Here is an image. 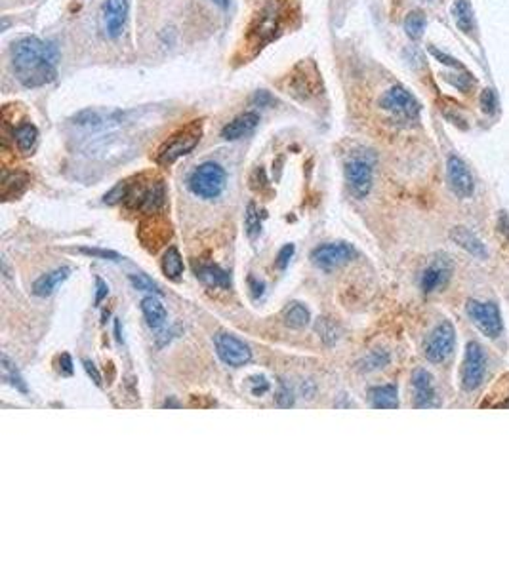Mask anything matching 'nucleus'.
<instances>
[{
    "label": "nucleus",
    "instance_id": "f257e3e1",
    "mask_svg": "<svg viewBox=\"0 0 509 571\" xmlns=\"http://www.w3.org/2000/svg\"><path fill=\"white\" fill-rule=\"evenodd\" d=\"M57 60L60 50L50 40L44 42L37 37H25L12 46V69L25 88H40L54 82Z\"/></svg>",
    "mask_w": 509,
    "mask_h": 571
},
{
    "label": "nucleus",
    "instance_id": "f03ea898",
    "mask_svg": "<svg viewBox=\"0 0 509 571\" xmlns=\"http://www.w3.org/2000/svg\"><path fill=\"white\" fill-rule=\"evenodd\" d=\"M227 183V174L217 162H202L201 166L193 170V174L189 175V189L195 197L202 200H214L225 190Z\"/></svg>",
    "mask_w": 509,
    "mask_h": 571
},
{
    "label": "nucleus",
    "instance_id": "7ed1b4c3",
    "mask_svg": "<svg viewBox=\"0 0 509 571\" xmlns=\"http://www.w3.org/2000/svg\"><path fill=\"white\" fill-rule=\"evenodd\" d=\"M202 136V122L193 120L191 124H187L186 128L178 129L174 136L170 137L166 143L162 145L157 154V162L161 166H170L174 164L176 160L186 156L193 151L195 147L199 145Z\"/></svg>",
    "mask_w": 509,
    "mask_h": 571
},
{
    "label": "nucleus",
    "instance_id": "20e7f679",
    "mask_svg": "<svg viewBox=\"0 0 509 571\" xmlns=\"http://www.w3.org/2000/svg\"><path fill=\"white\" fill-rule=\"evenodd\" d=\"M465 311L471 322L486 335V337H492L496 339L503 329L501 324L500 309L496 303H488V301H477V299H470L465 305Z\"/></svg>",
    "mask_w": 509,
    "mask_h": 571
},
{
    "label": "nucleus",
    "instance_id": "39448f33",
    "mask_svg": "<svg viewBox=\"0 0 509 571\" xmlns=\"http://www.w3.org/2000/svg\"><path fill=\"white\" fill-rule=\"evenodd\" d=\"M379 107L402 120H414L420 114V101L402 86L389 88L379 99Z\"/></svg>",
    "mask_w": 509,
    "mask_h": 571
},
{
    "label": "nucleus",
    "instance_id": "423d86ee",
    "mask_svg": "<svg viewBox=\"0 0 509 571\" xmlns=\"http://www.w3.org/2000/svg\"><path fill=\"white\" fill-rule=\"evenodd\" d=\"M486 373L485 349L477 341H470L465 347V356L462 364V387L463 390H475L483 383Z\"/></svg>",
    "mask_w": 509,
    "mask_h": 571
},
{
    "label": "nucleus",
    "instance_id": "0eeeda50",
    "mask_svg": "<svg viewBox=\"0 0 509 571\" xmlns=\"http://www.w3.org/2000/svg\"><path fill=\"white\" fill-rule=\"evenodd\" d=\"M454 345V326H452V322L445 320V322H440L439 326L433 329L431 335H429V339L425 343V358H427L429 362H433V364H440V362H445V360L452 354Z\"/></svg>",
    "mask_w": 509,
    "mask_h": 571
},
{
    "label": "nucleus",
    "instance_id": "6e6552de",
    "mask_svg": "<svg viewBox=\"0 0 509 571\" xmlns=\"http://www.w3.org/2000/svg\"><path fill=\"white\" fill-rule=\"evenodd\" d=\"M346 181L351 190V194L359 200L368 197L372 190V181H374V167L372 162L364 156H353L346 164Z\"/></svg>",
    "mask_w": 509,
    "mask_h": 571
},
{
    "label": "nucleus",
    "instance_id": "1a4fd4ad",
    "mask_svg": "<svg viewBox=\"0 0 509 571\" xmlns=\"http://www.w3.org/2000/svg\"><path fill=\"white\" fill-rule=\"evenodd\" d=\"M214 347H216V354L220 356V360L231 368H240V365L248 364L252 358L250 347L233 334L220 332L214 335Z\"/></svg>",
    "mask_w": 509,
    "mask_h": 571
},
{
    "label": "nucleus",
    "instance_id": "9d476101",
    "mask_svg": "<svg viewBox=\"0 0 509 571\" xmlns=\"http://www.w3.org/2000/svg\"><path fill=\"white\" fill-rule=\"evenodd\" d=\"M355 248L349 246L348 242H328L313 250L311 261H313V265L323 271H332V269H338V266L349 263L351 259H355Z\"/></svg>",
    "mask_w": 509,
    "mask_h": 571
},
{
    "label": "nucleus",
    "instance_id": "9b49d317",
    "mask_svg": "<svg viewBox=\"0 0 509 571\" xmlns=\"http://www.w3.org/2000/svg\"><path fill=\"white\" fill-rule=\"evenodd\" d=\"M130 14V2L128 0H105L101 6V30L107 38H118L123 35L126 21Z\"/></svg>",
    "mask_w": 509,
    "mask_h": 571
},
{
    "label": "nucleus",
    "instance_id": "f8f14e48",
    "mask_svg": "<svg viewBox=\"0 0 509 571\" xmlns=\"http://www.w3.org/2000/svg\"><path fill=\"white\" fill-rule=\"evenodd\" d=\"M128 200L134 208H138L141 213L147 215H154L159 213L166 204V187L164 181H154L149 187H141L139 190H132L128 192Z\"/></svg>",
    "mask_w": 509,
    "mask_h": 571
},
{
    "label": "nucleus",
    "instance_id": "ddd939ff",
    "mask_svg": "<svg viewBox=\"0 0 509 571\" xmlns=\"http://www.w3.org/2000/svg\"><path fill=\"white\" fill-rule=\"evenodd\" d=\"M447 175L448 185H450V189H452L456 197L467 198L473 194V190H475L473 175H471L470 167L465 166V162L462 158H458L456 154L448 156Z\"/></svg>",
    "mask_w": 509,
    "mask_h": 571
},
{
    "label": "nucleus",
    "instance_id": "4468645a",
    "mask_svg": "<svg viewBox=\"0 0 509 571\" xmlns=\"http://www.w3.org/2000/svg\"><path fill=\"white\" fill-rule=\"evenodd\" d=\"M412 387H414V406L416 408H439L437 392L433 387V375L424 368H418L412 373Z\"/></svg>",
    "mask_w": 509,
    "mask_h": 571
},
{
    "label": "nucleus",
    "instance_id": "2eb2a0df",
    "mask_svg": "<svg viewBox=\"0 0 509 571\" xmlns=\"http://www.w3.org/2000/svg\"><path fill=\"white\" fill-rule=\"evenodd\" d=\"M452 274V263L448 255H439L431 261V265L427 266L422 274V289L425 293H431L435 289L447 286Z\"/></svg>",
    "mask_w": 509,
    "mask_h": 571
},
{
    "label": "nucleus",
    "instance_id": "dca6fc26",
    "mask_svg": "<svg viewBox=\"0 0 509 571\" xmlns=\"http://www.w3.org/2000/svg\"><path fill=\"white\" fill-rule=\"evenodd\" d=\"M258 124H260V114L254 113V111H248V113L239 114L229 124H225L224 129H222V137L225 141H237L240 137L250 136L258 128Z\"/></svg>",
    "mask_w": 509,
    "mask_h": 571
},
{
    "label": "nucleus",
    "instance_id": "f3484780",
    "mask_svg": "<svg viewBox=\"0 0 509 571\" xmlns=\"http://www.w3.org/2000/svg\"><path fill=\"white\" fill-rule=\"evenodd\" d=\"M69 266H60V269H54L50 273L42 274L39 280H35V284H33V293L37 297L52 296L57 289V286H62L63 282L69 278Z\"/></svg>",
    "mask_w": 509,
    "mask_h": 571
},
{
    "label": "nucleus",
    "instance_id": "a211bd4d",
    "mask_svg": "<svg viewBox=\"0 0 509 571\" xmlns=\"http://www.w3.org/2000/svg\"><path fill=\"white\" fill-rule=\"evenodd\" d=\"M450 238H452V240H454L460 248H463L465 251H470L471 255H475V257H479V259L488 257V251H486L485 244L481 242L477 236L471 233L470 228H465V227L452 228Z\"/></svg>",
    "mask_w": 509,
    "mask_h": 571
},
{
    "label": "nucleus",
    "instance_id": "6ab92c4d",
    "mask_svg": "<svg viewBox=\"0 0 509 571\" xmlns=\"http://www.w3.org/2000/svg\"><path fill=\"white\" fill-rule=\"evenodd\" d=\"M141 312L145 316L147 324L153 327V329H159L166 324L168 320V312L164 309V305L157 296H147L141 299Z\"/></svg>",
    "mask_w": 509,
    "mask_h": 571
},
{
    "label": "nucleus",
    "instance_id": "aec40b11",
    "mask_svg": "<svg viewBox=\"0 0 509 571\" xmlns=\"http://www.w3.org/2000/svg\"><path fill=\"white\" fill-rule=\"evenodd\" d=\"M368 398L374 408L378 410H397L399 408V392L397 385H382L368 390Z\"/></svg>",
    "mask_w": 509,
    "mask_h": 571
},
{
    "label": "nucleus",
    "instance_id": "412c9836",
    "mask_svg": "<svg viewBox=\"0 0 509 571\" xmlns=\"http://www.w3.org/2000/svg\"><path fill=\"white\" fill-rule=\"evenodd\" d=\"M195 273H197V278H201L206 286H212V288L229 289V286H231V276L222 266L201 265L195 269Z\"/></svg>",
    "mask_w": 509,
    "mask_h": 571
},
{
    "label": "nucleus",
    "instance_id": "4be33fe9",
    "mask_svg": "<svg viewBox=\"0 0 509 571\" xmlns=\"http://www.w3.org/2000/svg\"><path fill=\"white\" fill-rule=\"evenodd\" d=\"M452 15H454L456 27L463 30L465 35H471L475 30V17H473L470 0H456L452 6Z\"/></svg>",
    "mask_w": 509,
    "mask_h": 571
},
{
    "label": "nucleus",
    "instance_id": "5701e85b",
    "mask_svg": "<svg viewBox=\"0 0 509 571\" xmlns=\"http://www.w3.org/2000/svg\"><path fill=\"white\" fill-rule=\"evenodd\" d=\"M14 139H16L17 147L21 152H31L37 145V139H39V129L35 124L31 122H25L21 126H17L16 132H14Z\"/></svg>",
    "mask_w": 509,
    "mask_h": 571
},
{
    "label": "nucleus",
    "instance_id": "b1692460",
    "mask_svg": "<svg viewBox=\"0 0 509 571\" xmlns=\"http://www.w3.org/2000/svg\"><path fill=\"white\" fill-rule=\"evenodd\" d=\"M27 183H29V177L21 174V172L4 175V179H2V197H4V200L19 197L27 187Z\"/></svg>",
    "mask_w": 509,
    "mask_h": 571
},
{
    "label": "nucleus",
    "instance_id": "393cba45",
    "mask_svg": "<svg viewBox=\"0 0 509 571\" xmlns=\"http://www.w3.org/2000/svg\"><path fill=\"white\" fill-rule=\"evenodd\" d=\"M162 273L168 276L170 280H179L184 274V259L179 255L178 248H168L164 257H162Z\"/></svg>",
    "mask_w": 509,
    "mask_h": 571
},
{
    "label": "nucleus",
    "instance_id": "a878e982",
    "mask_svg": "<svg viewBox=\"0 0 509 571\" xmlns=\"http://www.w3.org/2000/svg\"><path fill=\"white\" fill-rule=\"evenodd\" d=\"M0 368H2V379L6 381L8 385H12L14 388H17V390H21V392H27V385H25L24 377H21V373L17 372L16 364L10 360V356L6 354V352H2V356H0Z\"/></svg>",
    "mask_w": 509,
    "mask_h": 571
},
{
    "label": "nucleus",
    "instance_id": "bb28decb",
    "mask_svg": "<svg viewBox=\"0 0 509 571\" xmlns=\"http://www.w3.org/2000/svg\"><path fill=\"white\" fill-rule=\"evenodd\" d=\"M285 322L286 326L294 327V329H303L309 326L311 322V314H309L307 307L301 303H292L285 312Z\"/></svg>",
    "mask_w": 509,
    "mask_h": 571
},
{
    "label": "nucleus",
    "instance_id": "cd10ccee",
    "mask_svg": "<svg viewBox=\"0 0 509 571\" xmlns=\"http://www.w3.org/2000/svg\"><path fill=\"white\" fill-rule=\"evenodd\" d=\"M389 352L387 350H372V352H368L366 356L359 362V372L363 373H370V372H376V370H382V368H386L387 364H389Z\"/></svg>",
    "mask_w": 509,
    "mask_h": 571
},
{
    "label": "nucleus",
    "instance_id": "c85d7f7f",
    "mask_svg": "<svg viewBox=\"0 0 509 571\" xmlns=\"http://www.w3.org/2000/svg\"><path fill=\"white\" fill-rule=\"evenodd\" d=\"M425 14L422 10H412L407 17H404V30L412 40H420L424 37L425 30Z\"/></svg>",
    "mask_w": 509,
    "mask_h": 571
},
{
    "label": "nucleus",
    "instance_id": "c756f323",
    "mask_svg": "<svg viewBox=\"0 0 509 571\" xmlns=\"http://www.w3.org/2000/svg\"><path fill=\"white\" fill-rule=\"evenodd\" d=\"M244 227H247L248 236H256L260 235L262 230V219H260V213H258V208H256L254 202H250L247 208V215H244Z\"/></svg>",
    "mask_w": 509,
    "mask_h": 571
},
{
    "label": "nucleus",
    "instance_id": "7c9ffc66",
    "mask_svg": "<svg viewBox=\"0 0 509 571\" xmlns=\"http://www.w3.org/2000/svg\"><path fill=\"white\" fill-rule=\"evenodd\" d=\"M128 192H130V183L128 181L116 183L115 187H113V189L109 190L107 194L103 197V204H107V206L118 204V202H123V200L128 198Z\"/></svg>",
    "mask_w": 509,
    "mask_h": 571
},
{
    "label": "nucleus",
    "instance_id": "2f4dec72",
    "mask_svg": "<svg viewBox=\"0 0 509 571\" xmlns=\"http://www.w3.org/2000/svg\"><path fill=\"white\" fill-rule=\"evenodd\" d=\"M316 332L321 334V337H323V341L326 343V345H332V343L338 341V327H336V324L330 322L328 318H319V322H316Z\"/></svg>",
    "mask_w": 509,
    "mask_h": 571
},
{
    "label": "nucleus",
    "instance_id": "473e14b6",
    "mask_svg": "<svg viewBox=\"0 0 509 571\" xmlns=\"http://www.w3.org/2000/svg\"><path fill=\"white\" fill-rule=\"evenodd\" d=\"M132 282V286L136 289H139V291H153V293H161V289H159V286L154 284L147 274H141V273H136V274H130L128 276Z\"/></svg>",
    "mask_w": 509,
    "mask_h": 571
},
{
    "label": "nucleus",
    "instance_id": "72a5a7b5",
    "mask_svg": "<svg viewBox=\"0 0 509 571\" xmlns=\"http://www.w3.org/2000/svg\"><path fill=\"white\" fill-rule=\"evenodd\" d=\"M80 253L84 255H92V257H100V259H107V261H120V255L116 251L111 250H100V248H78Z\"/></svg>",
    "mask_w": 509,
    "mask_h": 571
},
{
    "label": "nucleus",
    "instance_id": "f704fd0d",
    "mask_svg": "<svg viewBox=\"0 0 509 571\" xmlns=\"http://www.w3.org/2000/svg\"><path fill=\"white\" fill-rule=\"evenodd\" d=\"M479 103H481V109H483L486 114H492L494 111H496V96H494V91L490 90V88H486V90L481 91Z\"/></svg>",
    "mask_w": 509,
    "mask_h": 571
},
{
    "label": "nucleus",
    "instance_id": "c9c22d12",
    "mask_svg": "<svg viewBox=\"0 0 509 571\" xmlns=\"http://www.w3.org/2000/svg\"><path fill=\"white\" fill-rule=\"evenodd\" d=\"M429 53H431L433 57L437 61H440L443 65H448V67H454V69H462V63L458 60H454L452 55H448V53H443L440 50H437L435 46H429Z\"/></svg>",
    "mask_w": 509,
    "mask_h": 571
},
{
    "label": "nucleus",
    "instance_id": "e433bc0d",
    "mask_svg": "<svg viewBox=\"0 0 509 571\" xmlns=\"http://www.w3.org/2000/svg\"><path fill=\"white\" fill-rule=\"evenodd\" d=\"M250 390L254 396H263L269 390V381L265 379L263 375H256L250 377Z\"/></svg>",
    "mask_w": 509,
    "mask_h": 571
},
{
    "label": "nucleus",
    "instance_id": "4c0bfd02",
    "mask_svg": "<svg viewBox=\"0 0 509 571\" xmlns=\"http://www.w3.org/2000/svg\"><path fill=\"white\" fill-rule=\"evenodd\" d=\"M294 251H296L294 244H286L285 248H280V251H278L277 255L278 269H286V266H288V263H290V259H292L294 255Z\"/></svg>",
    "mask_w": 509,
    "mask_h": 571
},
{
    "label": "nucleus",
    "instance_id": "58836bf2",
    "mask_svg": "<svg viewBox=\"0 0 509 571\" xmlns=\"http://www.w3.org/2000/svg\"><path fill=\"white\" fill-rule=\"evenodd\" d=\"M277 404L280 406V408H290V406H294L292 390L286 387L285 383H280V390H278Z\"/></svg>",
    "mask_w": 509,
    "mask_h": 571
},
{
    "label": "nucleus",
    "instance_id": "ea45409f",
    "mask_svg": "<svg viewBox=\"0 0 509 571\" xmlns=\"http://www.w3.org/2000/svg\"><path fill=\"white\" fill-rule=\"evenodd\" d=\"M273 101H275V99L271 98L269 91H265V90L256 91V96L252 98V103H254L256 107H269V105H273Z\"/></svg>",
    "mask_w": 509,
    "mask_h": 571
},
{
    "label": "nucleus",
    "instance_id": "a19ab883",
    "mask_svg": "<svg viewBox=\"0 0 509 571\" xmlns=\"http://www.w3.org/2000/svg\"><path fill=\"white\" fill-rule=\"evenodd\" d=\"M82 364H84L86 373H88L90 377H92L93 383H96L98 387H101V375H100V372H98V368H96V364H93L92 360H84Z\"/></svg>",
    "mask_w": 509,
    "mask_h": 571
},
{
    "label": "nucleus",
    "instance_id": "79ce46f5",
    "mask_svg": "<svg viewBox=\"0 0 509 571\" xmlns=\"http://www.w3.org/2000/svg\"><path fill=\"white\" fill-rule=\"evenodd\" d=\"M96 289H98V291H96V305H100L101 301L107 297L109 286L105 284V282L101 280V278H96Z\"/></svg>",
    "mask_w": 509,
    "mask_h": 571
},
{
    "label": "nucleus",
    "instance_id": "37998d69",
    "mask_svg": "<svg viewBox=\"0 0 509 571\" xmlns=\"http://www.w3.org/2000/svg\"><path fill=\"white\" fill-rule=\"evenodd\" d=\"M60 364H62V370L65 375H71V373H73V360H71L69 354H62V362H60Z\"/></svg>",
    "mask_w": 509,
    "mask_h": 571
},
{
    "label": "nucleus",
    "instance_id": "c03bdc74",
    "mask_svg": "<svg viewBox=\"0 0 509 571\" xmlns=\"http://www.w3.org/2000/svg\"><path fill=\"white\" fill-rule=\"evenodd\" d=\"M250 286H252V291H254V297L262 296V293H263V284H262V282L258 284V282H256L254 278H250Z\"/></svg>",
    "mask_w": 509,
    "mask_h": 571
},
{
    "label": "nucleus",
    "instance_id": "a18cd8bd",
    "mask_svg": "<svg viewBox=\"0 0 509 571\" xmlns=\"http://www.w3.org/2000/svg\"><path fill=\"white\" fill-rule=\"evenodd\" d=\"M164 408H179V404L174 402V400H166V402H164Z\"/></svg>",
    "mask_w": 509,
    "mask_h": 571
},
{
    "label": "nucleus",
    "instance_id": "49530a36",
    "mask_svg": "<svg viewBox=\"0 0 509 571\" xmlns=\"http://www.w3.org/2000/svg\"><path fill=\"white\" fill-rule=\"evenodd\" d=\"M212 2H214V4H217V6H222V8H227V4H229V0H212Z\"/></svg>",
    "mask_w": 509,
    "mask_h": 571
}]
</instances>
